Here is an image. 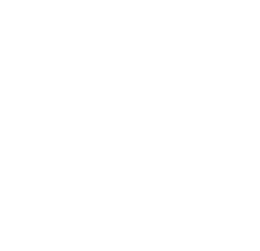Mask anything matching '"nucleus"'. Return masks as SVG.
Instances as JSON below:
<instances>
[]
</instances>
